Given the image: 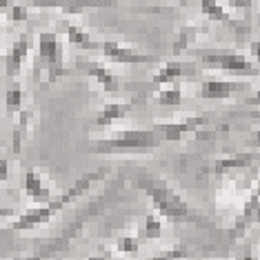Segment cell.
<instances>
[{
	"label": "cell",
	"mask_w": 260,
	"mask_h": 260,
	"mask_svg": "<svg viewBox=\"0 0 260 260\" xmlns=\"http://www.w3.org/2000/svg\"><path fill=\"white\" fill-rule=\"evenodd\" d=\"M58 27L64 31V36H67L69 45L78 47V49H85V51H96V43L91 40L89 31H87L82 25H78V22H72L67 18L58 20Z\"/></svg>",
	"instance_id": "obj_14"
},
{
	"label": "cell",
	"mask_w": 260,
	"mask_h": 260,
	"mask_svg": "<svg viewBox=\"0 0 260 260\" xmlns=\"http://www.w3.org/2000/svg\"><path fill=\"white\" fill-rule=\"evenodd\" d=\"M207 125H209V120H207L205 116H187V118H180V120L156 122V129H153V132H158V136H162V138L169 140V143H180L187 134H196Z\"/></svg>",
	"instance_id": "obj_8"
},
{
	"label": "cell",
	"mask_w": 260,
	"mask_h": 260,
	"mask_svg": "<svg viewBox=\"0 0 260 260\" xmlns=\"http://www.w3.org/2000/svg\"><path fill=\"white\" fill-rule=\"evenodd\" d=\"M105 174H107V169H103V167L96 169V171H89V174H82L80 178L67 189V191L58 193V196H54L51 200H47V203H40L36 207H29V209H25L22 214H18V216H16V220L11 222V229H16V232H27V229L47 224L51 218L58 214V211L62 209V207H67L69 203L78 200L82 193H87V189H89L96 180L103 178Z\"/></svg>",
	"instance_id": "obj_2"
},
{
	"label": "cell",
	"mask_w": 260,
	"mask_h": 260,
	"mask_svg": "<svg viewBox=\"0 0 260 260\" xmlns=\"http://www.w3.org/2000/svg\"><path fill=\"white\" fill-rule=\"evenodd\" d=\"M0 51H3V34H0Z\"/></svg>",
	"instance_id": "obj_35"
},
{
	"label": "cell",
	"mask_w": 260,
	"mask_h": 260,
	"mask_svg": "<svg viewBox=\"0 0 260 260\" xmlns=\"http://www.w3.org/2000/svg\"><path fill=\"white\" fill-rule=\"evenodd\" d=\"M80 67L85 69V74L89 76V78L96 82L105 93H118L120 91V78H118L109 67H105L103 62L87 60V62H80Z\"/></svg>",
	"instance_id": "obj_12"
},
{
	"label": "cell",
	"mask_w": 260,
	"mask_h": 260,
	"mask_svg": "<svg viewBox=\"0 0 260 260\" xmlns=\"http://www.w3.org/2000/svg\"><path fill=\"white\" fill-rule=\"evenodd\" d=\"M251 56L258 58V40H253V43H251Z\"/></svg>",
	"instance_id": "obj_32"
},
{
	"label": "cell",
	"mask_w": 260,
	"mask_h": 260,
	"mask_svg": "<svg viewBox=\"0 0 260 260\" xmlns=\"http://www.w3.org/2000/svg\"><path fill=\"white\" fill-rule=\"evenodd\" d=\"M256 214H258V191L253 189L251 191V196H249V200L245 203V211H242V216H240V222H238V227H242L245 222H249V220H253L256 218Z\"/></svg>",
	"instance_id": "obj_25"
},
{
	"label": "cell",
	"mask_w": 260,
	"mask_h": 260,
	"mask_svg": "<svg viewBox=\"0 0 260 260\" xmlns=\"http://www.w3.org/2000/svg\"><path fill=\"white\" fill-rule=\"evenodd\" d=\"M247 91H249V82L229 78H207L198 87V96L203 100H227Z\"/></svg>",
	"instance_id": "obj_7"
},
{
	"label": "cell",
	"mask_w": 260,
	"mask_h": 260,
	"mask_svg": "<svg viewBox=\"0 0 260 260\" xmlns=\"http://www.w3.org/2000/svg\"><path fill=\"white\" fill-rule=\"evenodd\" d=\"M14 216H16L14 207H3V205H0V222L7 220V218H14Z\"/></svg>",
	"instance_id": "obj_29"
},
{
	"label": "cell",
	"mask_w": 260,
	"mask_h": 260,
	"mask_svg": "<svg viewBox=\"0 0 260 260\" xmlns=\"http://www.w3.org/2000/svg\"><path fill=\"white\" fill-rule=\"evenodd\" d=\"M96 51L103 54L109 62H116V64H151V62H158L156 56H149V54H143L138 49H132V47L122 45V43H116V40H103V43H96Z\"/></svg>",
	"instance_id": "obj_6"
},
{
	"label": "cell",
	"mask_w": 260,
	"mask_h": 260,
	"mask_svg": "<svg viewBox=\"0 0 260 260\" xmlns=\"http://www.w3.org/2000/svg\"><path fill=\"white\" fill-rule=\"evenodd\" d=\"M11 5H14V0H0V16H5V14H7Z\"/></svg>",
	"instance_id": "obj_30"
},
{
	"label": "cell",
	"mask_w": 260,
	"mask_h": 260,
	"mask_svg": "<svg viewBox=\"0 0 260 260\" xmlns=\"http://www.w3.org/2000/svg\"><path fill=\"white\" fill-rule=\"evenodd\" d=\"M38 60H40L38 72L43 85H49V82H56L58 78L67 76V69H64L62 62L60 40H58V34L51 31V29H45V31L38 34Z\"/></svg>",
	"instance_id": "obj_5"
},
{
	"label": "cell",
	"mask_w": 260,
	"mask_h": 260,
	"mask_svg": "<svg viewBox=\"0 0 260 260\" xmlns=\"http://www.w3.org/2000/svg\"><path fill=\"white\" fill-rule=\"evenodd\" d=\"M198 76V64L196 62H187V60H167L160 64L156 74L151 78V85L165 87V85H174L182 78H196Z\"/></svg>",
	"instance_id": "obj_9"
},
{
	"label": "cell",
	"mask_w": 260,
	"mask_h": 260,
	"mask_svg": "<svg viewBox=\"0 0 260 260\" xmlns=\"http://www.w3.org/2000/svg\"><path fill=\"white\" fill-rule=\"evenodd\" d=\"M160 147V136L153 129H122L109 138H100L93 145L96 153H129V151H151Z\"/></svg>",
	"instance_id": "obj_3"
},
{
	"label": "cell",
	"mask_w": 260,
	"mask_h": 260,
	"mask_svg": "<svg viewBox=\"0 0 260 260\" xmlns=\"http://www.w3.org/2000/svg\"><path fill=\"white\" fill-rule=\"evenodd\" d=\"M114 0H29L38 9H60L64 16H78L87 9L109 7Z\"/></svg>",
	"instance_id": "obj_10"
},
{
	"label": "cell",
	"mask_w": 260,
	"mask_h": 260,
	"mask_svg": "<svg viewBox=\"0 0 260 260\" xmlns=\"http://www.w3.org/2000/svg\"><path fill=\"white\" fill-rule=\"evenodd\" d=\"M22 105H25V91H22V87L11 85L9 89L5 91V109H7V114L16 116L22 109Z\"/></svg>",
	"instance_id": "obj_21"
},
{
	"label": "cell",
	"mask_w": 260,
	"mask_h": 260,
	"mask_svg": "<svg viewBox=\"0 0 260 260\" xmlns=\"http://www.w3.org/2000/svg\"><path fill=\"white\" fill-rule=\"evenodd\" d=\"M22 191L27 198L36 200V203H47V200L54 198V187L47 180L45 174H40L38 169H29L22 176Z\"/></svg>",
	"instance_id": "obj_11"
},
{
	"label": "cell",
	"mask_w": 260,
	"mask_h": 260,
	"mask_svg": "<svg viewBox=\"0 0 260 260\" xmlns=\"http://www.w3.org/2000/svg\"><path fill=\"white\" fill-rule=\"evenodd\" d=\"M198 27L196 25H185L178 31V38H176V43H174V51L176 54H182V51H189L191 49V45H193V40H196L198 36Z\"/></svg>",
	"instance_id": "obj_22"
},
{
	"label": "cell",
	"mask_w": 260,
	"mask_h": 260,
	"mask_svg": "<svg viewBox=\"0 0 260 260\" xmlns=\"http://www.w3.org/2000/svg\"><path fill=\"white\" fill-rule=\"evenodd\" d=\"M27 56H29V40L27 36H20L9 47L7 56H5V74H7V78H18Z\"/></svg>",
	"instance_id": "obj_13"
},
{
	"label": "cell",
	"mask_w": 260,
	"mask_h": 260,
	"mask_svg": "<svg viewBox=\"0 0 260 260\" xmlns=\"http://www.w3.org/2000/svg\"><path fill=\"white\" fill-rule=\"evenodd\" d=\"M138 236L140 240H158L162 236V218L156 214V211H149L145 218H143V222L138 224Z\"/></svg>",
	"instance_id": "obj_18"
},
{
	"label": "cell",
	"mask_w": 260,
	"mask_h": 260,
	"mask_svg": "<svg viewBox=\"0 0 260 260\" xmlns=\"http://www.w3.org/2000/svg\"><path fill=\"white\" fill-rule=\"evenodd\" d=\"M129 111H132V103H129V100H111V103H107L96 114L93 125L96 127H109V125H114V122L122 120Z\"/></svg>",
	"instance_id": "obj_15"
},
{
	"label": "cell",
	"mask_w": 260,
	"mask_h": 260,
	"mask_svg": "<svg viewBox=\"0 0 260 260\" xmlns=\"http://www.w3.org/2000/svg\"><path fill=\"white\" fill-rule=\"evenodd\" d=\"M253 162H256V153L242 151V153H234V156H220V158H216V160L211 162L209 171L214 176H224L227 171H232V169H245V167H249V165H253Z\"/></svg>",
	"instance_id": "obj_16"
},
{
	"label": "cell",
	"mask_w": 260,
	"mask_h": 260,
	"mask_svg": "<svg viewBox=\"0 0 260 260\" xmlns=\"http://www.w3.org/2000/svg\"><path fill=\"white\" fill-rule=\"evenodd\" d=\"M140 245H143V240H140L138 236L125 234V236H118V240H116V251H118V253H125V256H134V253L140 251Z\"/></svg>",
	"instance_id": "obj_24"
},
{
	"label": "cell",
	"mask_w": 260,
	"mask_h": 260,
	"mask_svg": "<svg viewBox=\"0 0 260 260\" xmlns=\"http://www.w3.org/2000/svg\"><path fill=\"white\" fill-rule=\"evenodd\" d=\"M7 16H9V20L11 22H27L29 20V9L25 7V5H11L9 11H7Z\"/></svg>",
	"instance_id": "obj_26"
},
{
	"label": "cell",
	"mask_w": 260,
	"mask_h": 260,
	"mask_svg": "<svg viewBox=\"0 0 260 260\" xmlns=\"http://www.w3.org/2000/svg\"><path fill=\"white\" fill-rule=\"evenodd\" d=\"M200 11H203L205 18H209L214 22H232L227 9H224L218 0H200Z\"/></svg>",
	"instance_id": "obj_20"
},
{
	"label": "cell",
	"mask_w": 260,
	"mask_h": 260,
	"mask_svg": "<svg viewBox=\"0 0 260 260\" xmlns=\"http://www.w3.org/2000/svg\"><path fill=\"white\" fill-rule=\"evenodd\" d=\"M229 3V7H234V9H249L251 5H253V0H227Z\"/></svg>",
	"instance_id": "obj_28"
},
{
	"label": "cell",
	"mask_w": 260,
	"mask_h": 260,
	"mask_svg": "<svg viewBox=\"0 0 260 260\" xmlns=\"http://www.w3.org/2000/svg\"><path fill=\"white\" fill-rule=\"evenodd\" d=\"M156 103L160 107H178L182 103V87H178V82L174 85H165L156 91Z\"/></svg>",
	"instance_id": "obj_19"
},
{
	"label": "cell",
	"mask_w": 260,
	"mask_h": 260,
	"mask_svg": "<svg viewBox=\"0 0 260 260\" xmlns=\"http://www.w3.org/2000/svg\"><path fill=\"white\" fill-rule=\"evenodd\" d=\"M136 187L147 193V198L151 200L153 209L160 218H169L174 222H205V218L160 176L138 174Z\"/></svg>",
	"instance_id": "obj_1"
},
{
	"label": "cell",
	"mask_w": 260,
	"mask_h": 260,
	"mask_svg": "<svg viewBox=\"0 0 260 260\" xmlns=\"http://www.w3.org/2000/svg\"><path fill=\"white\" fill-rule=\"evenodd\" d=\"M87 260H114V258H111L109 253H96V256H89Z\"/></svg>",
	"instance_id": "obj_31"
},
{
	"label": "cell",
	"mask_w": 260,
	"mask_h": 260,
	"mask_svg": "<svg viewBox=\"0 0 260 260\" xmlns=\"http://www.w3.org/2000/svg\"><path fill=\"white\" fill-rule=\"evenodd\" d=\"M16 116H18V122H16L14 136H11V149H14V153H20L22 151V140H25L29 129H31L34 120H36V114H34V111H27V109H20Z\"/></svg>",
	"instance_id": "obj_17"
},
{
	"label": "cell",
	"mask_w": 260,
	"mask_h": 260,
	"mask_svg": "<svg viewBox=\"0 0 260 260\" xmlns=\"http://www.w3.org/2000/svg\"><path fill=\"white\" fill-rule=\"evenodd\" d=\"M193 56L205 64H214L222 74L236 78H258V64L236 49H193Z\"/></svg>",
	"instance_id": "obj_4"
},
{
	"label": "cell",
	"mask_w": 260,
	"mask_h": 260,
	"mask_svg": "<svg viewBox=\"0 0 260 260\" xmlns=\"http://www.w3.org/2000/svg\"><path fill=\"white\" fill-rule=\"evenodd\" d=\"M189 256H191V249L187 245H171L167 249L156 251L149 260H185Z\"/></svg>",
	"instance_id": "obj_23"
},
{
	"label": "cell",
	"mask_w": 260,
	"mask_h": 260,
	"mask_svg": "<svg viewBox=\"0 0 260 260\" xmlns=\"http://www.w3.org/2000/svg\"><path fill=\"white\" fill-rule=\"evenodd\" d=\"M171 3H176V5H180V7H185L187 0H171Z\"/></svg>",
	"instance_id": "obj_33"
},
{
	"label": "cell",
	"mask_w": 260,
	"mask_h": 260,
	"mask_svg": "<svg viewBox=\"0 0 260 260\" xmlns=\"http://www.w3.org/2000/svg\"><path fill=\"white\" fill-rule=\"evenodd\" d=\"M9 167H11V165H9V158L3 156V158H0V185H3V182L9 178Z\"/></svg>",
	"instance_id": "obj_27"
},
{
	"label": "cell",
	"mask_w": 260,
	"mask_h": 260,
	"mask_svg": "<svg viewBox=\"0 0 260 260\" xmlns=\"http://www.w3.org/2000/svg\"><path fill=\"white\" fill-rule=\"evenodd\" d=\"M245 260H256V258H253V253H247V256H245Z\"/></svg>",
	"instance_id": "obj_34"
}]
</instances>
